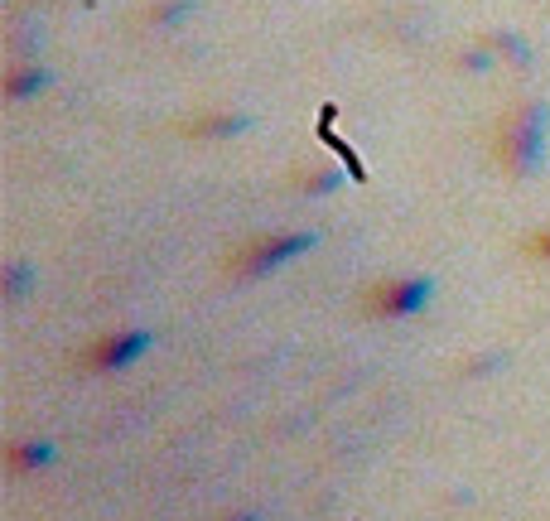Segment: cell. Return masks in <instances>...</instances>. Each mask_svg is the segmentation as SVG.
Instances as JSON below:
<instances>
[{
  "instance_id": "1",
  "label": "cell",
  "mask_w": 550,
  "mask_h": 521,
  "mask_svg": "<svg viewBox=\"0 0 550 521\" xmlns=\"http://www.w3.org/2000/svg\"><path fill=\"white\" fill-rule=\"evenodd\" d=\"M546 136H550V107L546 102H517L497 121V165L517 179H531L546 165Z\"/></svg>"
},
{
  "instance_id": "2",
  "label": "cell",
  "mask_w": 550,
  "mask_h": 521,
  "mask_svg": "<svg viewBox=\"0 0 550 521\" xmlns=\"http://www.w3.org/2000/svg\"><path fill=\"white\" fill-rule=\"evenodd\" d=\"M314 242H319L314 232H266V237L247 242V247L227 261V275H232V280H261V275L290 266L304 251H314Z\"/></svg>"
},
{
  "instance_id": "3",
  "label": "cell",
  "mask_w": 550,
  "mask_h": 521,
  "mask_svg": "<svg viewBox=\"0 0 550 521\" xmlns=\"http://www.w3.org/2000/svg\"><path fill=\"white\" fill-rule=\"evenodd\" d=\"M435 295V280L430 275H396V280H377L367 295H362V309L372 319H411L420 314Z\"/></svg>"
},
{
  "instance_id": "4",
  "label": "cell",
  "mask_w": 550,
  "mask_h": 521,
  "mask_svg": "<svg viewBox=\"0 0 550 521\" xmlns=\"http://www.w3.org/2000/svg\"><path fill=\"white\" fill-rule=\"evenodd\" d=\"M150 343H155V333H150V329L102 333V338H97V343L83 353V367H87V372H126V367H136L140 357L150 353Z\"/></svg>"
},
{
  "instance_id": "5",
  "label": "cell",
  "mask_w": 550,
  "mask_h": 521,
  "mask_svg": "<svg viewBox=\"0 0 550 521\" xmlns=\"http://www.w3.org/2000/svg\"><path fill=\"white\" fill-rule=\"evenodd\" d=\"M242 131H251V116H242V111H208V116L184 121V136L193 140H232Z\"/></svg>"
},
{
  "instance_id": "6",
  "label": "cell",
  "mask_w": 550,
  "mask_h": 521,
  "mask_svg": "<svg viewBox=\"0 0 550 521\" xmlns=\"http://www.w3.org/2000/svg\"><path fill=\"white\" fill-rule=\"evenodd\" d=\"M54 464V444L49 439H20V444H10V454H5V468L10 473H34V468H49Z\"/></svg>"
},
{
  "instance_id": "7",
  "label": "cell",
  "mask_w": 550,
  "mask_h": 521,
  "mask_svg": "<svg viewBox=\"0 0 550 521\" xmlns=\"http://www.w3.org/2000/svg\"><path fill=\"white\" fill-rule=\"evenodd\" d=\"M49 83H54L49 68H10L5 83H0V92H5L10 102H25V97H34V92H44Z\"/></svg>"
},
{
  "instance_id": "8",
  "label": "cell",
  "mask_w": 550,
  "mask_h": 521,
  "mask_svg": "<svg viewBox=\"0 0 550 521\" xmlns=\"http://www.w3.org/2000/svg\"><path fill=\"white\" fill-rule=\"evenodd\" d=\"M483 44H488V49H493V58H502V63H517V68H526V63H531V44H526L517 29H493Z\"/></svg>"
},
{
  "instance_id": "9",
  "label": "cell",
  "mask_w": 550,
  "mask_h": 521,
  "mask_svg": "<svg viewBox=\"0 0 550 521\" xmlns=\"http://www.w3.org/2000/svg\"><path fill=\"white\" fill-rule=\"evenodd\" d=\"M193 15V0H155L150 5V25L155 29H179Z\"/></svg>"
},
{
  "instance_id": "10",
  "label": "cell",
  "mask_w": 550,
  "mask_h": 521,
  "mask_svg": "<svg viewBox=\"0 0 550 521\" xmlns=\"http://www.w3.org/2000/svg\"><path fill=\"white\" fill-rule=\"evenodd\" d=\"M34 285V271H29L25 261H10L5 275H0V290H5V300H25V290Z\"/></svg>"
},
{
  "instance_id": "11",
  "label": "cell",
  "mask_w": 550,
  "mask_h": 521,
  "mask_svg": "<svg viewBox=\"0 0 550 521\" xmlns=\"http://www.w3.org/2000/svg\"><path fill=\"white\" fill-rule=\"evenodd\" d=\"M338 184H343V174H338V169H319V174H304L300 193H314V198H324V193H333Z\"/></svg>"
},
{
  "instance_id": "12",
  "label": "cell",
  "mask_w": 550,
  "mask_h": 521,
  "mask_svg": "<svg viewBox=\"0 0 550 521\" xmlns=\"http://www.w3.org/2000/svg\"><path fill=\"white\" fill-rule=\"evenodd\" d=\"M324 140H329V145H333V155H338V160L348 165V174H353V184H362V179H367V169H362V160H358V155H353V145H348V140H338V136H329V131H324Z\"/></svg>"
},
{
  "instance_id": "13",
  "label": "cell",
  "mask_w": 550,
  "mask_h": 521,
  "mask_svg": "<svg viewBox=\"0 0 550 521\" xmlns=\"http://www.w3.org/2000/svg\"><path fill=\"white\" fill-rule=\"evenodd\" d=\"M526 251H531V256H541V261H550V227H541V232L526 242Z\"/></svg>"
},
{
  "instance_id": "14",
  "label": "cell",
  "mask_w": 550,
  "mask_h": 521,
  "mask_svg": "<svg viewBox=\"0 0 550 521\" xmlns=\"http://www.w3.org/2000/svg\"><path fill=\"white\" fill-rule=\"evenodd\" d=\"M218 521H261L256 512H232V517H218Z\"/></svg>"
}]
</instances>
